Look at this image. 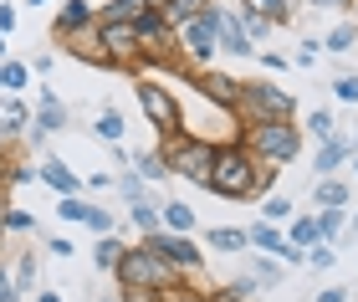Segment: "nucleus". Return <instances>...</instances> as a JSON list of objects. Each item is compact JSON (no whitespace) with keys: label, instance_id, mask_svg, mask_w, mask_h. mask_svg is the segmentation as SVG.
<instances>
[{"label":"nucleus","instance_id":"26","mask_svg":"<svg viewBox=\"0 0 358 302\" xmlns=\"http://www.w3.org/2000/svg\"><path fill=\"white\" fill-rule=\"evenodd\" d=\"M251 277H256V287H266V292H271V287H282V277H287V272H282V261L256 257V261H251Z\"/></svg>","mask_w":358,"mask_h":302},{"label":"nucleus","instance_id":"35","mask_svg":"<svg viewBox=\"0 0 358 302\" xmlns=\"http://www.w3.org/2000/svg\"><path fill=\"white\" fill-rule=\"evenodd\" d=\"M292 215H297V210H292V200H287V195H266L262 220H271V226H276V220H292Z\"/></svg>","mask_w":358,"mask_h":302},{"label":"nucleus","instance_id":"56","mask_svg":"<svg viewBox=\"0 0 358 302\" xmlns=\"http://www.w3.org/2000/svg\"><path fill=\"white\" fill-rule=\"evenodd\" d=\"M26 6H46V0H26Z\"/></svg>","mask_w":358,"mask_h":302},{"label":"nucleus","instance_id":"37","mask_svg":"<svg viewBox=\"0 0 358 302\" xmlns=\"http://www.w3.org/2000/svg\"><path fill=\"white\" fill-rule=\"evenodd\" d=\"M87 210H92V205H87V200H77V195H62V205H57V215H62V220H87Z\"/></svg>","mask_w":358,"mask_h":302},{"label":"nucleus","instance_id":"33","mask_svg":"<svg viewBox=\"0 0 358 302\" xmlns=\"http://www.w3.org/2000/svg\"><path fill=\"white\" fill-rule=\"evenodd\" d=\"M92 134L103 138V144H118V138H123V118H118V113H113V108H108V113H97Z\"/></svg>","mask_w":358,"mask_h":302},{"label":"nucleus","instance_id":"43","mask_svg":"<svg viewBox=\"0 0 358 302\" xmlns=\"http://www.w3.org/2000/svg\"><path fill=\"white\" fill-rule=\"evenodd\" d=\"M292 62H297V67H317V41H302V52Z\"/></svg>","mask_w":358,"mask_h":302},{"label":"nucleus","instance_id":"44","mask_svg":"<svg viewBox=\"0 0 358 302\" xmlns=\"http://www.w3.org/2000/svg\"><path fill=\"white\" fill-rule=\"evenodd\" d=\"M123 195H128V205L143 200V180H138V174H123Z\"/></svg>","mask_w":358,"mask_h":302},{"label":"nucleus","instance_id":"19","mask_svg":"<svg viewBox=\"0 0 358 302\" xmlns=\"http://www.w3.org/2000/svg\"><path fill=\"white\" fill-rule=\"evenodd\" d=\"M36 174H41V185H52V189H57V195H77V185H83L67 164H62V159H46Z\"/></svg>","mask_w":358,"mask_h":302},{"label":"nucleus","instance_id":"31","mask_svg":"<svg viewBox=\"0 0 358 302\" xmlns=\"http://www.w3.org/2000/svg\"><path fill=\"white\" fill-rule=\"evenodd\" d=\"M313 200L322 205V210H328V205H348V185H338V180H317Z\"/></svg>","mask_w":358,"mask_h":302},{"label":"nucleus","instance_id":"40","mask_svg":"<svg viewBox=\"0 0 358 302\" xmlns=\"http://www.w3.org/2000/svg\"><path fill=\"white\" fill-rule=\"evenodd\" d=\"M118 302H169V292H149V287H123Z\"/></svg>","mask_w":358,"mask_h":302},{"label":"nucleus","instance_id":"51","mask_svg":"<svg viewBox=\"0 0 358 302\" xmlns=\"http://www.w3.org/2000/svg\"><path fill=\"white\" fill-rule=\"evenodd\" d=\"M205 302H241V297H231L225 287H215V292H205Z\"/></svg>","mask_w":358,"mask_h":302},{"label":"nucleus","instance_id":"8","mask_svg":"<svg viewBox=\"0 0 358 302\" xmlns=\"http://www.w3.org/2000/svg\"><path fill=\"white\" fill-rule=\"evenodd\" d=\"M174 46H179V62H194V67H210L215 57V26H210V6L194 15V21L174 26Z\"/></svg>","mask_w":358,"mask_h":302},{"label":"nucleus","instance_id":"59","mask_svg":"<svg viewBox=\"0 0 358 302\" xmlns=\"http://www.w3.org/2000/svg\"><path fill=\"white\" fill-rule=\"evenodd\" d=\"M15 302H21V297H15Z\"/></svg>","mask_w":358,"mask_h":302},{"label":"nucleus","instance_id":"14","mask_svg":"<svg viewBox=\"0 0 358 302\" xmlns=\"http://www.w3.org/2000/svg\"><path fill=\"white\" fill-rule=\"evenodd\" d=\"M92 21H97V6H92V0H67V6L57 10L52 31H57L62 41H67V36H77V31H87Z\"/></svg>","mask_w":358,"mask_h":302},{"label":"nucleus","instance_id":"16","mask_svg":"<svg viewBox=\"0 0 358 302\" xmlns=\"http://www.w3.org/2000/svg\"><path fill=\"white\" fill-rule=\"evenodd\" d=\"M138 15H149V0H108V6H97L103 26H134Z\"/></svg>","mask_w":358,"mask_h":302},{"label":"nucleus","instance_id":"53","mask_svg":"<svg viewBox=\"0 0 358 302\" xmlns=\"http://www.w3.org/2000/svg\"><path fill=\"white\" fill-rule=\"evenodd\" d=\"M6 52H10V46H6V36H0V62H6Z\"/></svg>","mask_w":358,"mask_h":302},{"label":"nucleus","instance_id":"10","mask_svg":"<svg viewBox=\"0 0 358 302\" xmlns=\"http://www.w3.org/2000/svg\"><path fill=\"white\" fill-rule=\"evenodd\" d=\"M210 26H215V52H231V57H251L256 52L246 41V31H241V15L231 6H210Z\"/></svg>","mask_w":358,"mask_h":302},{"label":"nucleus","instance_id":"3","mask_svg":"<svg viewBox=\"0 0 358 302\" xmlns=\"http://www.w3.org/2000/svg\"><path fill=\"white\" fill-rule=\"evenodd\" d=\"M159 154H164V169L179 174V180H189V185H205L210 164H215V144H210V138H194V134H169L164 144H159Z\"/></svg>","mask_w":358,"mask_h":302},{"label":"nucleus","instance_id":"48","mask_svg":"<svg viewBox=\"0 0 358 302\" xmlns=\"http://www.w3.org/2000/svg\"><path fill=\"white\" fill-rule=\"evenodd\" d=\"M313 302H348V287H328V292H317Z\"/></svg>","mask_w":358,"mask_h":302},{"label":"nucleus","instance_id":"17","mask_svg":"<svg viewBox=\"0 0 358 302\" xmlns=\"http://www.w3.org/2000/svg\"><path fill=\"white\" fill-rule=\"evenodd\" d=\"M343 159H353V149H348V138L338 134V138H328V144L317 149V159H313V174H317V180H328V174H333L338 164H343Z\"/></svg>","mask_w":358,"mask_h":302},{"label":"nucleus","instance_id":"2","mask_svg":"<svg viewBox=\"0 0 358 302\" xmlns=\"http://www.w3.org/2000/svg\"><path fill=\"white\" fill-rule=\"evenodd\" d=\"M241 144L251 149V159H262V164H292V159L302 154V129L292 118H271V123H246L241 129Z\"/></svg>","mask_w":358,"mask_h":302},{"label":"nucleus","instance_id":"6","mask_svg":"<svg viewBox=\"0 0 358 302\" xmlns=\"http://www.w3.org/2000/svg\"><path fill=\"white\" fill-rule=\"evenodd\" d=\"M134 92H138V108H143V118H149V129H159V138L185 134V108H179V98H174V92H169L164 82L143 77V82H138Z\"/></svg>","mask_w":358,"mask_h":302},{"label":"nucleus","instance_id":"22","mask_svg":"<svg viewBox=\"0 0 358 302\" xmlns=\"http://www.w3.org/2000/svg\"><path fill=\"white\" fill-rule=\"evenodd\" d=\"M287 241L297 246V251H313L322 241V231H317V215H292V231H287Z\"/></svg>","mask_w":358,"mask_h":302},{"label":"nucleus","instance_id":"30","mask_svg":"<svg viewBox=\"0 0 358 302\" xmlns=\"http://www.w3.org/2000/svg\"><path fill=\"white\" fill-rule=\"evenodd\" d=\"M10 282H15V292H31V287H36V257H31V251H26V257H15V272H10Z\"/></svg>","mask_w":358,"mask_h":302},{"label":"nucleus","instance_id":"57","mask_svg":"<svg viewBox=\"0 0 358 302\" xmlns=\"http://www.w3.org/2000/svg\"><path fill=\"white\" fill-rule=\"evenodd\" d=\"M353 169H358V154H353Z\"/></svg>","mask_w":358,"mask_h":302},{"label":"nucleus","instance_id":"13","mask_svg":"<svg viewBox=\"0 0 358 302\" xmlns=\"http://www.w3.org/2000/svg\"><path fill=\"white\" fill-rule=\"evenodd\" d=\"M67 118H72V113H67V103H62L52 87H41V108L31 113V129L46 138V134H62V129H67Z\"/></svg>","mask_w":358,"mask_h":302},{"label":"nucleus","instance_id":"29","mask_svg":"<svg viewBox=\"0 0 358 302\" xmlns=\"http://www.w3.org/2000/svg\"><path fill=\"white\" fill-rule=\"evenodd\" d=\"M123 241H113V236H103L97 241V272H118V261H123Z\"/></svg>","mask_w":358,"mask_h":302},{"label":"nucleus","instance_id":"27","mask_svg":"<svg viewBox=\"0 0 358 302\" xmlns=\"http://www.w3.org/2000/svg\"><path fill=\"white\" fill-rule=\"evenodd\" d=\"M353 46H358V26H333L328 31V41H322V52H333V57H343V52H353Z\"/></svg>","mask_w":358,"mask_h":302},{"label":"nucleus","instance_id":"15","mask_svg":"<svg viewBox=\"0 0 358 302\" xmlns=\"http://www.w3.org/2000/svg\"><path fill=\"white\" fill-rule=\"evenodd\" d=\"M26 129H31L26 98H0V138H21Z\"/></svg>","mask_w":358,"mask_h":302},{"label":"nucleus","instance_id":"45","mask_svg":"<svg viewBox=\"0 0 358 302\" xmlns=\"http://www.w3.org/2000/svg\"><path fill=\"white\" fill-rule=\"evenodd\" d=\"M15 297H21V292H15V282H10V272H6V266H0V302H15Z\"/></svg>","mask_w":358,"mask_h":302},{"label":"nucleus","instance_id":"7","mask_svg":"<svg viewBox=\"0 0 358 302\" xmlns=\"http://www.w3.org/2000/svg\"><path fill=\"white\" fill-rule=\"evenodd\" d=\"M134 31H138V67H143V62H149V67H179L174 31H169L164 21H159L154 10H149V15H138Z\"/></svg>","mask_w":358,"mask_h":302},{"label":"nucleus","instance_id":"58","mask_svg":"<svg viewBox=\"0 0 358 302\" xmlns=\"http://www.w3.org/2000/svg\"><path fill=\"white\" fill-rule=\"evenodd\" d=\"M103 302H118V297H103Z\"/></svg>","mask_w":358,"mask_h":302},{"label":"nucleus","instance_id":"34","mask_svg":"<svg viewBox=\"0 0 358 302\" xmlns=\"http://www.w3.org/2000/svg\"><path fill=\"white\" fill-rule=\"evenodd\" d=\"M307 129H313V138H317V144H328V138H338V123H333V113H328V108H317V113L307 118Z\"/></svg>","mask_w":358,"mask_h":302},{"label":"nucleus","instance_id":"4","mask_svg":"<svg viewBox=\"0 0 358 302\" xmlns=\"http://www.w3.org/2000/svg\"><path fill=\"white\" fill-rule=\"evenodd\" d=\"M118 287H149V292H179V272L169 261H159L149 246H128L118 261Z\"/></svg>","mask_w":358,"mask_h":302},{"label":"nucleus","instance_id":"18","mask_svg":"<svg viewBox=\"0 0 358 302\" xmlns=\"http://www.w3.org/2000/svg\"><path fill=\"white\" fill-rule=\"evenodd\" d=\"M159 226H164L169 236H189L194 231V210L185 200H164V205H159Z\"/></svg>","mask_w":358,"mask_h":302},{"label":"nucleus","instance_id":"39","mask_svg":"<svg viewBox=\"0 0 358 302\" xmlns=\"http://www.w3.org/2000/svg\"><path fill=\"white\" fill-rule=\"evenodd\" d=\"M307 261H313V266H317V272H328V266H333V261H338V251H333V246H328V241H317V246H313V251H307Z\"/></svg>","mask_w":358,"mask_h":302},{"label":"nucleus","instance_id":"9","mask_svg":"<svg viewBox=\"0 0 358 302\" xmlns=\"http://www.w3.org/2000/svg\"><path fill=\"white\" fill-rule=\"evenodd\" d=\"M143 246H149L159 261H169L179 277H185V272H200V261H205L200 251H194V241H189V236H169V231H154V236H143Z\"/></svg>","mask_w":358,"mask_h":302},{"label":"nucleus","instance_id":"36","mask_svg":"<svg viewBox=\"0 0 358 302\" xmlns=\"http://www.w3.org/2000/svg\"><path fill=\"white\" fill-rule=\"evenodd\" d=\"M0 231H36V215H26V210H6V215H0Z\"/></svg>","mask_w":358,"mask_h":302},{"label":"nucleus","instance_id":"50","mask_svg":"<svg viewBox=\"0 0 358 302\" xmlns=\"http://www.w3.org/2000/svg\"><path fill=\"white\" fill-rule=\"evenodd\" d=\"M262 67H266V72H282V67H287V57H276V52H266V57H262Z\"/></svg>","mask_w":358,"mask_h":302},{"label":"nucleus","instance_id":"24","mask_svg":"<svg viewBox=\"0 0 358 302\" xmlns=\"http://www.w3.org/2000/svg\"><path fill=\"white\" fill-rule=\"evenodd\" d=\"M134 174H138V180H149V185H159V180H164V154H159V149H143L138 159H134Z\"/></svg>","mask_w":358,"mask_h":302},{"label":"nucleus","instance_id":"38","mask_svg":"<svg viewBox=\"0 0 358 302\" xmlns=\"http://www.w3.org/2000/svg\"><path fill=\"white\" fill-rule=\"evenodd\" d=\"M225 292H231V297H241V302H246V297H256V292H262V287H256V277L246 272V277H231V282H225Z\"/></svg>","mask_w":358,"mask_h":302},{"label":"nucleus","instance_id":"55","mask_svg":"<svg viewBox=\"0 0 358 302\" xmlns=\"http://www.w3.org/2000/svg\"><path fill=\"white\" fill-rule=\"evenodd\" d=\"M353 236H358V210H353Z\"/></svg>","mask_w":358,"mask_h":302},{"label":"nucleus","instance_id":"42","mask_svg":"<svg viewBox=\"0 0 358 302\" xmlns=\"http://www.w3.org/2000/svg\"><path fill=\"white\" fill-rule=\"evenodd\" d=\"M83 226H92L97 236H113V215H108V210H97V205H92V210H87V220H83Z\"/></svg>","mask_w":358,"mask_h":302},{"label":"nucleus","instance_id":"5","mask_svg":"<svg viewBox=\"0 0 358 302\" xmlns=\"http://www.w3.org/2000/svg\"><path fill=\"white\" fill-rule=\"evenodd\" d=\"M292 92L287 87H271V82H241L236 92V123L246 129V123H271V118H292Z\"/></svg>","mask_w":358,"mask_h":302},{"label":"nucleus","instance_id":"32","mask_svg":"<svg viewBox=\"0 0 358 302\" xmlns=\"http://www.w3.org/2000/svg\"><path fill=\"white\" fill-rule=\"evenodd\" d=\"M31 82V72L21 67V62H0V87H6V98H10V92H21Z\"/></svg>","mask_w":358,"mask_h":302},{"label":"nucleus","instance_id":"52","mask_svg":"<svg viewBox=\"0 0 358 302\" xmlns=\"http://www.w3.org/2000/svg\"><path fill=\"white\" fill-rule=\"evenodd\" d=\"M36 302H62V292H41V297H36Z\"/></svg>","mask_w":358,"mask_h":302},{"label":"nucleus","instance_id":"46","mask_svg":"<svg viewBox=\"0 0 358 302\" xmlns=\"http://www.w3.org/2000/svg\"><path fill=\"white\" fill-rule=\"evenodd\" d=\"M302 6H313V10H348L353 0H302Z\"/></svg>","mask_w":358,"mask_h":302},{"label":"nucleus","instance_id":"54","mask_svg":"<svg viewBox=\"0 0 358 302\" xmlns=\"http://www.w3.org/2000/svg\"><path fill=\"white\" fill-rule=\"evenodd\" d=\"M348 149H353V154H358V134H353V138H348Z\"/></svg>","mask_w":358,"mask_h":302},{"label":"nucleus","instance_id":"11","mask_svg":"<svg viewBox=\"0 0 358 302\" xmlns=\"http://www.w3.org/2000/svg\"><path fill=\"white\" fill-rule=\"evenodd\" d=\"M97 41L108 52V67H138V31L134 26H103L97 21Z\"/></svg>","mask_w":358,"mask_h":302},{"label":"nucleus","instance_id":"49","mask_svg":"<svg viewBox=\"0 0 358 302\" xmlns=\"http://www.w3.org/2000/svg\"><path fill=\"white\" fill-rule=\"evenodd\" d=\"M10 26H15V6H0V36H6Z\"/></svg>","mask_w":358,"mask_h":302},{"label":"nucleus","instance_id":"12","mask_svg":"<svg viewBox=\"0 0 358 302\" xmlns=\"http://www.w3.org/2000/svg\"><path fill=\"white\" fill-rule=\"evenodd\" d=\"M194 87H200V98H205V103H215V108H236V92H241V82H236V77L210 72V67H200Z\"/></svg>","mask_w":358,"mask_h":302},{"label":"nucleus","instance_id":"47","mask_svg":"<svg viewBox=\"0 0 358 302\" xmlns=\"http://www.w3.org/2000/svg\"><path fill=\"white\" fill-rule=\"evenodd\" d=\"M46 251H52V257H62V261H67V257H72V241H67V236H57V241L46 246Z\"/></svg>","mask_w":358,"mask_h":302},{"label":"nucleus","instance_id":"20","mask_svg":"<svg viewBox=\"0 0 358 302\" xmlns=\"http://www.w3.org/2000/svg\"><path fill=\"white\" fill-rule=\"evenodd\" d=\"M297 6H302V0H241V10H256V15H266L271 26H287Z\"/></svg>","mask_w":358,"mask_h":302},{"label":"nucleus","instance_id":"21","mask_svg":"<svg viewBox=\"0 0 358 302\" xmlns=\"http://www.w3.org/2000/svg\"><path fill=\"white\" fill-rule=\"evenodd\" d=\"M67 46L83 62H97V67H108V52H103V41H97V21L87 26V31H77V36H67Z\"/></svg>","mask_w":358,"mask_h":302},{"label":"nucleus","instance_id":"23","mask_svg":"<svg viewBox=\"0 0 358 302\" xmlns=\"http://www.w3.org/2000/svg\"><path fill=\"white\" fill-rule=\"evenodd\" d=\"M205 241H210V251H225V257H231V251H246V246H251V241H246V231H236V226H215V231L205 236Z\"/></svg>","mask_w":358,"mask_h":302},{"label":"nucleus","instance_id":"1","mask_svg":"<svg viewBox=\"0 0 358 302\" xmlns=\"http://www.w3.org/2000/svg\"><path fill=\"white\" fill-rule=\"evenodd\" d=\"M256 174H262V159H251L246 144H215V164H210L205 189H215L225 200H246L256 195Z\"/></svg>","mask_w":358,"mask_h":302},{"label":"nucleus","instance_id":"28","mask_svg":"<svg viewBox=\"0 0 358 302\" xmlns=\"http://www.w3.org/2000/svg\"><path fill=\"white\" fill-rule=\"evenodd\" d=\"M343 226H348V210H343V205H328V210L317 215V231H322V241H333V236H343Z\"/></svg>","mask_w":358,"mask_h":302},{"label":"nucleus","instance_id":"25","mask_svg":"<svg viewBox=\"0 0 358 302\" xmlns=\"http://www.w3.org/2000/svg\"><path fill=\"white\" fill-rule=\"evenodd\" d=\"M128 215H134V226H138L143 236H154V231H164V226H159V205H154L149 195H143V200H134V205H128Z\"/></svg>","mask_w":358,"mask_h":302},{"label":"nucleus","instance_id":"41","mask_svg":"<svg viewBox=\"0 0 358 302\" xmlns=\"http://www.w3.org/2000/svg\"><path fill=\"white\" fill-rule=\"evenodd\" d=\"M333 98H338V103H358V77H338V82H333Z\"/></svg>","mask_w":358,"mask_h":302}]
</instances>
